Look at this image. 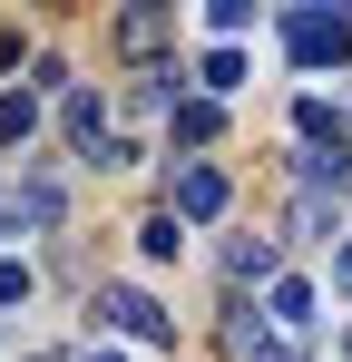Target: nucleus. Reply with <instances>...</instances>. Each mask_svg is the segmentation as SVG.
<instances>
[{
	"mask_svg": "<svg viewBox=\"0 0 352 362\" xmlns=\"http://www.w3.org/2000/svg\"><path fill=\"white\" fill-rule=\"evenodd\" d=\"M137 245H147V255H157V264H167L176 245H186V226H176V216H147V226H137Z\"/></svg>",
	"mask_w": 352,
	"mask_h": 362,
	"instance_id": "14",
	"label": "nucleus"
},
{
	"mask_svg": "<svg viewBox=\"0 0 352 362\" xmlns=\"http://www.w3.org/2000/svg\"><path fill=\"white\" fill-rule=\"evenodd\" d=\"M88 362H117V353H88Z\"/></svg>",
	"mask_w": 352,
	"mask_h": 362,
	"instance_id": "20",
	"label": "nucleus"
},
{
	"mask_svg": "<svg viewBox=\"0 0 352 362\" xmlns=\"http://www.w3.org/2000/svg\"><path fill=\"white\" fill-rule=\"evenodd\" d=\"M0 303H30V264H10V255H0Z\"/></svg>",
	"mask_w": 352,
	"mask_h": 362,
	"instance_id": "16",
	"label": "nucleus"
},
{
	"mask_svg": "<svg viewBox=\"0 0 352 362\" xmlns=\"http://www.w3.org/2000/svg\"><path fill=\"white\" fill-rule=\"evenodd\" d=\"M206 20H216V40H235V30H254V0H216Z\"/></svg>",
	"mask_w": 352,
	"mask_h": 362,
	"instance_id": "15",
	"label": "nucleus"
},
{
	"mask_svg": "<svg viewBox=\"0 0 352 362\" xmlns=\"http://www.w3.org/2000/svg\"><path fill=\"white\" fill-rule=\"evenodd\" d=\"M196 78H206V98H225V88H245V59H235V49H206Z\"/></svg>",
	"mask_w": 352,
	"mask_h": 362,
	"instance_id": "12",
	"label": "nucleus"
},
{
	"mask_svg": "<svg viewBox=\"0 0 352 362\" xmlns=\"http://www.w3.org/2000/svg\"><path fill=\"white\" fill-rule=\"evenodd\" d=\"M167 216H176V226H216V216H225V177L186 157V167L167 177Z\"/></svg>",
	"mask_w": 352,
	"mask_h": 362,
	"instance_id": "2",
	"label": "nucleus"
},
{
	"mask_svg": "<svg viewBox=\"0 0 352 362\" xmlns=\"http://www.w3.org/2000/svg\"><path fill=\"white\" fill-rule=\"evenodd\" d=\"M264 362H293V353H264Z\"/></svg>",
	"mask_w": 352,
	"mask_h": 362,
	"instance_id": "19",
	"label": "nucleus"
},
{
	"mask_svg": "<svg viewBox=\"0 0 352 362\" xmlns=\"http://www.w3.org/2000/svg\"><path fill=\"white\" fill-rule=\"evenodd\" d=\"M117 59H157V49H167L176 40V10H157V0H147V10H117Z\"/></svg>",
	"mask_w": 352,
	"mask_h": 362,
	"instance_id": "4",
	"label": "nucleus"
},
{
	"mask_svg": "<svg viewBox=\"0 0 352 362\" xmlns=\"http://www.w3.org/2000/svg\"><path fill=\"white\" fill-rule=\"evenodd\" d=\"M88 313H98V323H117V333H127V343H157V353H167L176 343V313L157 294H137V284H108V294L88 303Z\"/></svg>",
	"mask_w": 352,
	"mask_h": 362,
	"instance_id": "1",
	"label": "nucleus"
},
{
	"mask_svg": "<svg viewBox=\"0 0 352 362\" xmlns=\"http://www.w3.org/2000/svg\"><path fill=\"white\" fill-rule=\"evenodd\" d=\"M333 284H343V294H352V235L333 245Z\"/></svg>",
	"mask_w": 352,
	"mask_h": 362,
	"instance_id": "17",
	"label": "nucleus"
},
{
	"mask_svg": "<svg viewBox=\"0 0 352 362\" xmlns=\"http://www.w3.org/2000/svg\"><path fill=\"white\" fill-rule=\"evenodd\" d=\"M59 216H69V206H59V186H49V177H30L20 196H10V226H59Z\"/></svg>",
	"mask_w": 352,
	"mask_h": 362,
	"instance_id": "7",
	"label": "nucleus"
},
{
	"mask_svg": "<svg viewBox=\"0 0 352 362\" xmlns=\"http://www.w3.org/2000/svg\"><path fill=\"white\" fill-rule=\"evenodd\" d=\"M225 274L235 284H264V274H274V235H235L225 245Z\"/></svg>",
	"mask_w": 352,
	"mask_h": 362,
	"instance_id": "8",
	"label": "nucleus"
},
{
	"mask_svg": "<svg viewBox=\"0 0 352 362\" xmlns=\"http://www.w3.org/2000/svg\"><path fill=\"white\" fill-rule=\"evenodd\" d=\"M59 127H69L78 157H108V98H98V88H69V98H59Z\"/></svg>",
	"mask_w": 352,
	"mask_h": 362,
	"instance_id": "5",
	"label": "nucleus"
},
{
	"mask_svg": "<svg viewBox=\"0 0 352 362\" xmlns=\"http://www.w3.org/2000/svg\"><path fill=\"white\" fill-rule=\"evenodd\" d=\"M225 353H235V362H264L274 343H264V323H254V313H235V323H225Z\"/></svg>",
	"mask_w": 352,
	"mask_h": 362,
	"instance_id": "11",
	"label": "nucleus"
},
{
	"mask_svg": "<svg viewBox=\"0 0 352 362\" xmlns=\"http://www.w3.org/2000/svg\"><path fill=\"white\" fill-rule=\"evenodd\" d=\"M0 235H10V196H0Z\"/></svg>",
	"mask_w": 352,
	"mask_h": 362,
	"instance_id": "18",
	"label": "nucleus"
},
{
	"mask_svg": "<svg viewBox=\"0 0 352 362\" xmlns=\"http://www.w3.org/2000/svg\"><path fill=\"white\" fill-rule=\"evenodd\" d=\"M293 235H343V216H333V196H313V186H303V196H293V216H284Z\"/></svg>",
	"mask_w": 352,
	"mask_h": 362,
	"instance_id": "9",
	"label": "nucleus"
},
{
	"mask_svg": "<svg viewBox=\"0 0 352 362\" xmlns=\"http://www.w3.org/2000/svg\"><path fill=\"white\" fill-rule=\"evenodd\" d=\"M284 40H293V59H303V69H313V59H343V49H352V10H293Z\"/></svg>",
	"mask_w": 352,
	"mask_h": 362,
	"instance_id": "3",
	"label": "nucleus"
},
{
	"mask_svg": "<svg viewBox=\"0 0 352 362\" xmlns=\"http://www.w3.org/2000/svg\"><path fill=\"white\" fill-rule=\"evenodd\" d=\"M343 353H352V333H343Z\"/></svg>",
	"mask_w": 352,
	"mask_h": 362,
	"instance_id": "21",
	"label": "nucleus"
},
{
	"mask_svg": "<svg viewBox=\"0 0 352 362\" xmlns=\"http://www.w3.org/2000/svg\"><path fill=\"white\" fill-rule=\"evenodd\" d=\"M167 118H176V147H206V137L225 127V108H216V98H176Z\"/></svg>",
	"mask_w": 352,
	"mask_h": 362,
	"instance_id": "6",
	"label": "nucleus"
},
{
	"mask_svg": "<svg viewBox=\"0 0 352 362\" xmlns=\"http://www.w3.org/2000/svg\"><path fill=\"white\" fill-rule=\"evenodd\" d=\"M274 323L303 333V323H313V284H293V274H284V284H274Z\"/></svg>",
	"mask_w": 352,
	"mask_h": 362,
	"instance_id": "13",
	"label": "nucleus"
},
{
	"mask_svg": "<svg viewBox=\"0 0 352 362\" xmlns=\"http://www.w3.org/2000/svg\"><path fill=\"white\" fill-rule=\"evenodd\" d=\"M30 127H40V98H30V88H10V98H0V137H10V147H30Z\"/></svg>",
	"mask_w": 352,
	"mask_h": 362,
	"instance_id": "10",
	"label": "nucleus"
}]
</instances>
